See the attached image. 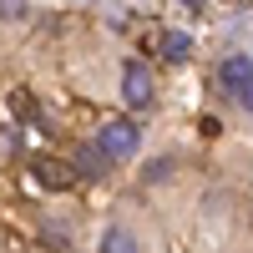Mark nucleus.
Masks as SVG:
<instances>
[{
	"label": "nucleus",
	"mask_w": 253,
	"mask_h": 253,
	"mask_svg": "<svg viewBox=\"0 0 253 253\" xmlns=\"http://www.w3.org/2000/svg\"><path fill=\"white\" fill-rule=\"evenodd\" d=\"M233 96H238V107H243V112H248V117H253V81H243V86H238V91H233Z\"/></svg>",
	"instance_id": "6e6552de"
},
{
	"label": "nucleus",
	"mask_w": 253,
	"mask_h": 253,
	"mask_svg": "<svg viewBox=\"0 0 253 253\" xmlns=\"http://www.w3.org/2000/svg\"><path fill=\"white\" fill-rule=\"evenodd\" d=\"M36 177L46 182V187H76V182H81V172H76V167L51 162V157H41V162H36Z\"/></svg>",
	"instance_id": "7ed1b4c3"
},
{
	"label": "nucleus",
	"mask_w": 253,
	"mask_h": 253,
	"mask_svg": "<svg viewBox=\"0 0 253 253\" xmlns=\"http://www.w3.org/2000/svg\"><path fill=\"white\" fill-rule=\"evenodd\" d=\"M218 81H223L228 91H238L243 81H253V56H228L223 66H218Z\"/></svg>",
	"instance_id": "20e7f679"
},
{
	"label": "nucleus",
	"mask_w": 253,
	"mask_h": 253,
	"mask_svg": "<svg viewBox=\"0 0 253 253\" xmlns=\"http://www.w3.org/2000/svg\"><path fill=\"white\" fill-rule=\"evenodd\" d=\"M96 147H101V157H107V162L117 167V162H126V157H132L137 147H142V132H137V122L117 117V122H107V126H101Z\"/></svg>",
	"instance_id": "f257e3e1"
},
{
	"label": "nucleus",
	"mask_w": 253,
	"mask_h": 253,
	"mask_svg": "<svg viewBox=\"0 0 253 253\" xmlns=\"http://www.w3.org/2000/svg\"><path fill=\"white\" fill-rule=\"evenodd\" d=\"M107 157H101V147H91V152H81V172H91V177H101V172H107Z\"/></svg>",
	"instance_id": "0eeeda50"
},
{
	"label": "nucleus",
	"mask_w": 253,
	"mask_h": 253,
	"mask_svg": "<svg viewBox=\"0 0 253 253\" xmlns=\"http://www.w3.org/2000/svg\"><path fill=\"white\" fill-rule=\"evenodd\" d=\"M182 5H193V10H203V5H208V0H182Z\"/></svg>",
	"instance_id": "9d476101"
},
{
	"label": "nucleus",
	"mask_w": 253,
	"mask_h": 253,
	"mask_svg": "<svg viewBox=\"0 0 253 253\" xmlns=\"http://www.w3.org/2000/svg\"><path fill=\"white\" fill-rule=\"evenodd\" d=\"M0 15H5V20L10 15H26V0H0Z\"/></svg>",
	"instance_id": "1a4fd4ad"
},
{
	"label": "nucleus",
	"mask_w": 253,
	"mask_h": 253,
	"mask_svg": "<svg viewBox=\"0 0 253 253\" xmlns=\"http://www.w3.org/2000/svg\"><path fill=\"white\" fill-rule=\"evenodd\" d=\"M122 96H126V107H152V71H147L142 61H126V71H122Z\"/></svg>",
	"instance_id": "f03ea898"
},
{
	"label": "nucleus",
	"mask_w": 253,
	"mask_h": 253,
	"mask_svg": "<svg viewBox=\"0 0 253 253\" xmlns=\"http://www.w3.org/2000/svg\"><path fill=\"white\" fill-rule=\"evenodd\" d=\"M101 253H137V238L126 228H107L101 233Z\"/></svg>",
	"instance_id": "39448f33"
},
{
	"label": "nucleus",
	"mask_w": 253,
	"mask_h": 253,
	"mask_svg": "<svg viewBox=\"0 0 253 253\" xmlns=\"http://www.w3.org/2000/svg\"><path fill=\"white\" fill-rule=\"evenodd\" d=\"M187 51H193V41H187L182 31H167V36H162V56H172V61H182Z\"/></svg>",
	"instance_id": "423d86ee"
}]
</instances>
